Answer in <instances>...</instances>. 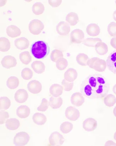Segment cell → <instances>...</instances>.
I'll use <instances>...</instances> for the list:
<instances>
[{
	"mask_svg": "<svg viewBox=\"0 0 116 146\" xmlns=\"http://www.w3.org/2000/svg\"><path fill=\"white\" fill-rule=\"evenodd\" d=\"M112 91L113 93L116 95V84L113 87Z\"/></svg>",
	"mask_w": 116,
	"mask_h": 146,
	"instance_id": "7dc6e473",
	"label": "cell"
},
{
	"mask_svg": "<svg viewBox=\"0 0 116 146\" xmlns=\"http://www.w3.org/2000/svg\"><path fill=\"white\" fill-rule=\"evenodd\" d=\"M32 11L36 15H42L45 10L44 5L40 2H37L33 4L32 6Z\"/></svg>",
	"mask_w": 116,
	"mask_h": 146,
	"instance_id": "f546056e",
	"label": "cell"
},
{
	"mask_svg": "<svg viewBox=\"0 0 116 146\" xmlns=\"http://www.w3.org/2000/svg\"><path fill=\"white\" fill-rule=\"evenodd\" d=\"M98 123L96 120L92 117H89L83 122V128L86 131H94L97 128Z\"/></svg>",
	"mask_w": 116,
	"mask_h": 146,
	"instance_id": "7c38bea8",
	"label": "cell"
},
{
	"mask_svg": "<svg viewBox=\"0 0 116 146\" xmlns=\"http://www.w3.org/2000/svg\"><path fill=\"white\" fill-rule=\"evenodd\" d=\"M9 117L8 112L2 110L0 111V124L3 125Z\"/></svg>",
	"mask_w": 116,
	"mask_h": 146,
	"instance_id": "7bdbcfd3",
	"label": "cell"
},
{
	"mask_svg": "<svg viewBox=\"0 0 116 146\" xmlns=\"http://www.w3.org/2000/svg\"><path fill=\"white\" fill-rule=\"evenodd\" d=\"M27 89L30 93L33 94H38L42 90V84L38 80H32L28 83Z\"/></svg>",
	"mask_w": 116,
	"mask_h": 146,
	"instance_id": "30bf717a",
	"label": "cell"
},
{
	"mask_svg": "<svg viewBox=\"0 0 116 146\" xmlns=\"http://www.w3.org/2000/svg\"><path fill=\"white\" fill-rule=\"evenodd\" d=\"M30 139L29 134L25 131H21L15 135L13 142L16 146H24L27 145Z\"/></svg>",
	"mask_w": 116,
	"mask_h": 146,
	"instance_id": "5b68a950",
	"label": "cell"
},
{
	"mask_svg": "<svg viewBox=\"0 0 116 146\" xmlns=\"http://www.w3.org/2000/svg\"><path fill=\"white\" fill-rule=\"evenodd\" d=\"M62 0H49L48 1L49 5L52 7L56 8L62 4Z\"/></svg>",
	"mask_w": 116,
	"mask_h": 146,
	"instance_id": "ee69618b",
	"label": "cell"
},
{
	"mask_svg": "<svg viewBox=\"0 0 116 146\" xmlns=\"http://www.w3.org/2000/svg\"><path fill=\"white\" fill-rule=\"evenodd\" d=\"M11 48V42L7 38H0V51L3 52H7Z\"/></svg>",
	"mask_w": 116,
	"mask_h": 146,
	"instance_id": "f1b7e54d",
	"label": "cell"
},
{
	"mask_svg": "<svg viewBox=\"0 0 116 146\" xmlns=\"http://www.w3.org/2000/svg\"><path fill=\"white\" fill-rule=\"evenodd\" d=\"M115 4H116V1H115Z\"/></svg>",
	"mask_w": 116,
	"mask_h": 146,
	"instance_id": "816d5d0a",
	"label": "cell"
},
{
	"mask_svg": "<svg viewBox=\"0 0 116 146\" xmlns=\"http://www.w3.org/2000/svg\"><path fill=\"white\" fill-rule=\"evenodd\" d=\"M63 91L62 86L57 84L51 85L49 89L50 94L53 97H59L63 93Z\"/></svg>",
	"mask_w": 116,
	"mask_h": 146,
	"instance_id": "7402d4cb",
	"label": "cell"
},
{
	"mask_svg": "<svg viewBox=\"0 0 116 146\" xmlns=\"http://www.w3.org/2000/svg\"><path fill=\"white\" fill-rule=\"evenodd\" d=\"M65 117L70 121H75L80 116V113L78 109L72 106L67 108L65 111Z\"/></svg>",
	"mask_w": 116,
	"mask_h": 146,
	"instance_id": "ba28073f",
	"label": "cell"
},
{
	"mask_svg": "<svg viewBox=\"0 0 116 146\" xmlns=\"http://www.w3.org/2000/svg\"><path fill=\"white\" fill-rule=\"evenodd\" d=\"M87 65L91 69L99 72L105 71L107 67L106 61L98 57L90 58L87 62Z\"/></svg>",
	"mask_w": 116,
	"mask_h": 146,
	"instance_id": "3957f363",
	"label": "cell"
},
{
	"mask_svg": "<svg viewBox=\"0 0 116 146\" xmlns=\"http://www.w3.org/2000/svg\"><path fill=\"white\" fill-rule=\"evenodd\" d=\"M15 45L17 49L22 50L27 49L29 45V40L25 37L16 39L15 40Z\"/></svg>",
	"mask_w": 116,
	"mask_h": 146,
	"instance_id": "e0dca14e",
	"label": "cell"
},
{
	"mask_svg": "<svg viewBox=\"0 0 116 146\" xmlns=\"http://www.w3.org/2000/svg\"><path fill=\"white\" fill-rule=\"evenodd\" d=\"M21 31L17 26L14 25L9 26L6 28V33L9 36L15 38L19 36L21 34Z\"/></svg>",
	"mask_w": 116,
	"mask_h": 146,
	"instance_id": "ac0fdd59",
	"label": "cell"
},
{
	"mask_svg": "<svg viewBox=\"0 0 116 146\" xmlns=\"http://www.w3.org/2000/svg\"><path fill=\"white\" fill-rule=\"evenodd\" d=\"M20 126V122L17 119L11 118L7 119L5 123V126L8 130H16L18 129Z\"/></svg>",
	"mask_w": 116,
	"mask_h": 146,
	"instance_id": "ffe728a7",
	"label": "cell"
},
{
	"mask_svg": "<svg viewBox=\"0 0 116 146\" xmlns=\"http://www.w3.org/2000/svg\"><path fill=\"white\" fill-rule=\"evenodd\" d=\"M29 97L27 90L21 89L17 90L15 94V100L18 103H23L27 101Z\"/></svg>",
	"mask_w": 116,
	"mask_h": 146,
	"instance_id": "5bb4252c",
	"label": "cell"
},
{
	"mask_svg": "<svg viewBox=\"0 0 116 146\" xmlns=\"http://www.w3.org/2000/svg\"><path fill=\"white\" fill-rule=\"evenodd\" d=\"M62 85L63 88V90L69 92L71 91L73 89L74 83L73 82H70L65 80L63 79L62 82Z\"/></svg>",
	"mask_w": 116,
	"mask_h": 146,
	"instance_id": "60d3db41",
	"label": "cell"
},
{
	"mask_svg": "<svg viewBox=\"0 0 116 146\" xmlns=\"http://www.w3.org/2000/svg\"><path fill=\"white\" fill-rule=\"evenodd\" d=\"M32 54L38 59L45 58L49 54L50 48L49 44L42 41H38L34 42L31 49Z\"/></svg>",
	"mask_w": 116,
	"mask_h": 146,
	"instance_id": "7a4b0ae2",
	"label": "cell"
},
{
	"mask_svg": "<svg viewBox=\"0 0 116 146\" xmlns=\"http://www.w3.org/2000/svg\"><path fill=\"white\" fill-rule=\"evenodd\" d=\"M110 89L108 80L103 75L95 74L89 75L81 84V92L89 99H101L105 96Z\"/></svg>",
	"mask_w": 116,
	"mask_h": 146,
	"instance_id": "6da1fadb",
	"label": "cell"
},
{
	"mask_svg": "<svg viewBox=\"0 0 116 146\" xmlns=\"http://www.w3.org/2000/svg\"><path fill=\"white\" fill-rule=\"evenodd\" d=\"M49 102L45 98H43L41 101V104L37 108V110L41 112L46 111L49 108Z\"/></svg>",
	"mask_w": 116,
	"mask_h": 146,
	"instance_id": "ab89813d",
	"label": "cell"
},
{
	"mask_svg": "<svg viewBox=\"0 0 116 146\" xmlns=\"http://www.w3.org/2000/svg\"><path fill=\"white\" fill-rule=\"evenodd\" d=\"M113 137L115 140L116 141V131L115 133L114 134Z\"/></svg>",
	"mask_w": 116,
	"mask_h": 146,
	"instance_id": "f907efd6",
	"label": "cell"
},
{
	"mask_svg": "<svg viewBox=\"0 0 116 146\" xmlns=\"http://www.w3.org/2000/svg\"><path fill=\"white\" fill-rule=\"evenodd\" d=\"M86 32L88 35L94 37L99 35L100 33L101 29L97 24L93 23L87 26Z\"/></svg>",
	"mask_w": 116,
	"mask_h": 146,
	"instance_id": "2e32d148",
	"label": "cell"
},
{
	"mask_svg": "<svg viewBox=\"0 0 116 146\" xmlns=\"http://www.w3.org/2000/svg\"><path fill=\"white\" fill-rule=\"evenodd\" d=\"M105 146H116V143L113 142L112 140H108L105 143Z\"/></svg>",
	"mask_w": 116,
	"mask_h": 146,
	"instance_id": "bcb514c9",
	"label": "cell"
},
{
	"mask_svg": "<svg viewBox=\"0 0 116 146\" xmlns=\"http://www.w3.org/2000/svg\"><path fill=\"white\" fill-rule=\"evenodd\" d=\"M65 20L70 25L74 26L76 25L79 21V17L76 13L71 12L67 15Z\"/></svg>",
	"mask_w": 116,
	"mask_h": 146,
	"instance_id": "4316f807",
	"label": "cell"
},
{
	"mask_svg": "<svg viewBox=\"0 0 116 146\" xmlns=\"http://www.w3.org/2000/svg\"><path fill=\"white\" fill-rule=\"evenodd\" d=\"M85 38V33L83 30L79 29H74L70 35L71 43L80 44L83 42Z\"/></svg>",
	"mask_w": 116,
	"mask_h": 146,
	"instance_id": "52a82bcc",
	"label": "cell"
},
{
	"mask_svg": "<svg viewBox=\"0 0 116 146\" xmlns=\"http://www.w3.org/2000/svg\"><path fill=\"white\" fill-rule=\"evenodd\" d=\"M63 104V100L61 97H51L49 100V104L53 109H58L61 108Z\"/></svg>",
	"mask_w": 116,
	"mask_h": 146,
	"instance_id": "d4e9b609",
	"label": "cell"
},
{
	"mask_svg": "<svg viewBox=\"0 0 116 146\" xmlns=\"http://www.w3.org/2000/svg\"><path fill=\"white\" fill-rule=\"evenodd\" d=\"M89 58L87 54L83 53H79L77 54L76 57V60L77 64L82 66H87V62L89 59Z\"/></svg>",
	"mask_w": 116,
	"mask_h": 146,
	"instance_id": "1f68e13d",
	"label": "cell"
},
{
	"mask_svg": "<svg viewBox=\"0 0 116 146\" xmlns=\"http://www.w3.org/2000/svg\"><path fill=\"white\" fill-rule=\"evenodd\" d=\"M10 100L7 97H2L0 98V109L3 110H6L10 107Z\"/></svg>",
	"mask_w": 116,
	"mask_h": 146,
	"instance_id": "e575fe53",
	"label": "cell"
},
{
	"mask_svg": "<svg viewBox=\"0 0 116 146\" xmlns=\"http://www.w3.org/2000/svg\"><path fill=\"white\" fill-rule=\"evenodd\" d=\"M19 84V79L16 76H11L7 79L6 82L7 86L11 90L16 89L18 87Z\"/></svg>",
	"mask_w": 116,
	"mask_h": 146,
	"instance_id": "83f0119b",
	"label": "cell"
},
{
	"mask_svg": "<svg viewBox=\"0 0 116 146\" xmlns=\"http://www.w3.org/2000/svg\"><path fill=\"white\" fill-rule=\"evenodd\" d=\"M57 32L60 35L65 36L69 33L71 28L69 24L65 21H61L56 27Z\"/></svg>",
	"mask_w": 116,
	"mask_h": 146,
	"instance_id": "4fadbf2b",
	"label": "cell"
},
{
	"mask_svg": "<svg viewBox=\"0 0 116 146\" xmlns=\"http://www.w3.org/2000/svg\"><path fill=\"white\" fill-rule=\"evenodd\" d=\"M33 75V73L31 70L28 67H25L21 72V76L25 80H29L31 79Z\"/></svg>",
	"mask_w": 116,
	"mask_h": 146,
	"instance_id": "74e56055",
	"label": "cell"
},
{
	"mask_svg": "<svg viewBox=\"0 0 116 146\" xmlns=\"http://www.w3.org/2000/svg\"><path fill=\"white\" fill-rule=\"evenodd\" d=\"M56 63V66L57 68L59 70L61 71L66 69L68 65V62L67 60L63 57L58 60Z\"/></svg>",
	"mask_w": 116,
	"mask_h": 146,
	"instance_id": "f35d334b",
	"label": "cell"
},
{
	"mask_svg": "<svg viewBox=\"0 0 116 146\" xmlns=\"http://www.w3.org/2000/svg\"><path fill=\"white\" fill-rule=\"evenodd\" d=\"M71 101L73 105L76 107H80L84 104L85 100L81 93L76 92L72 94L71 98Z\"/></svg>",
	"mask_w": 116,
	"mask_h": 146,
	"instance_id": "9a60e30c",
	"label": "cell"
},
{
	"mask_svg": "<svg viewBox=\"0 0 116 146\" xmlns=\"http://www.w3.org/2000/svg\"><path fill=\"white\" fill-rule=\"evenodd\" d=\"M101 41H102L99 38H88L84 40L83 43L86 46L95 47L96 44L98 42H101Z\"/></svg>",
	"mask_w": 116,
	"mask_h": 146,
	"instance_id": "836d02e7",
	"label": "cell"
},
{
	"mask_svg": "<svg viewBox=\"0 0 116 146\" xmlns=\"http://www.w3.org/2000/svg\"><path fill=\"white\" fill-rule=\"evenodd\" d=\"M60 130L63 134H67L71 131L73 128L72 123L68 121L64 122L60 126Z\"/></svg>",
	"mask_w": 116,
	"mask_h": 146,
	"instance_id": "d590c367",
	"label": "cell"
},
{
	"mask_svg": "<svg viewBox=\"0 0 116 146\" xmlns=\"http://www.w3.org/2000/svg\"><path fill=\"white\" fill-rule=\"evenodd\" d=\"M113 113L114 115L116 117V106L113 109Z\"/></svg>",
	"mask_w": 116,
	"mask_h": 146,
	"instance_id": "681fc988",
	"label": "cell"
},
{
	"mask_svg": "<svg viewBox=\"0 0 116 146\" xmlns=\"http://www.w3.org/2000/svg\"><path fill=\"white\" fill-rule=\"evenodd\" d=\"M1 64L4 68L9 69L16 66L17 62L15 57L8 55L3 58Z\"/></svg>",
	"mask_w": 116,
	"mask_h": 146,
	"instance_id": "8fae6325",
	"label": "cell"
},
{
	"mask_svg": "<svg viewBox=\"0 0 116 146\" xmlns=\"http://www.w3.org/2000/svg\"><path fill=\"white\" fill-rule=\"evenodd\" d=\"M32 119L34 123L39 126L44 125L47 121L45 115L42 113H35L33 116Z\"/></svg>",
	"mask_w": 116,
	"mask_h": 146,
	"instance_id": "603a6c76",
	"label": "cell"
},
{
	"mask_svg": "<svg viewBox=\"0 0 116 146\" xmlns=\"http://www.w3.org/2000/svg\"><path fill=\"white\" fill-rule=\"evenodd\" d=\"M63 53L62 51L60 50L55 49L51 52L50 55V58L52 61L56 62L58 60L63 58Z\"/></svg>",
	"mask_w": 116,
	"mask_h": 146,
	"instance_id": "8d00e7d4",
	"label": "cell"
},
{
	"mask_svg": "<svg viewBox=\"0 0 116 146\" xmlns=\"http://www.w3.org/2000/svg\"><path fill=\"white\" fill-rule=\"evenodd\" d=\"M44 25L41 21L38 19L31 20L29 23L28 29L29 32L33 35H39L42 32Z\"/></svg>",
	"mask_w": 116,
	"mask_h": 146,
	"instance_id": "277c9868",
	"label": "cell"
},
{
	"mask_svg": "<svg viewBox=\"0 0 116 146\" xmlns=\"http://www.w3.org/2000/svg\"><path fill=\"white\" fill-rule=\"evenodd\" d=\"M19 58L21 62L25 65H28L31 61V55L28 51H25L20 53Z\"/></svg>",
	"mask_w": 116,
	"mask_h": 146,
	"instance_id": "4dcf8cb0",
	"label": "cell"
},
{
	"mask_svg": "<svg viewBox=\"0 0 116 146\" xmlns=\"http://www.w3.org/2000/svg\"><path fill=\"white\" fill-rule=\"evenodd\" d=\"M96 53L99 55H104L108 53V45L103 41L98 42L95 47Z\"/></svg>",
	"mask_w": 116,
	"mask_h": 146,
	"instance_id": "484cf974",
	"label": "cell"
},
{
	"mask_svg": "<svg viewBox=\"0 0 116 146\" xmlns=\"http://www.w3.org/2000/svg\"><path fill=\"white\" fill-rule=\"evenodd\" d=\"M30 114V110L27 106L21 105L17 108L16 114L19 118L25 119L28 117Z\"/></svg>",
	"mask_w": 116,
	"mask_h": 146,
	"instance_id": "d6986e66",
	"label": "cell"
},
{
	"mask_svg": "<svg viewBox=\"0 0 116 146\" xmlns=\"http://www.w3.org/2000/svg\"><path fill=\"white\" fill-rule=\"evenodd\" d=\"M31 67L33 70L38 74L43 73L45 70V64L41 61H35L32 63Z\"/></svg>",
	"mask_w": 116,
	"mask_h": 146,
	"instance_id": "cb8c5ba5",
	"label": "cell"
},
{
	"mask_svg": "<svg viewBox=\"0 0 116 146\" xmlns=\"http://www.w3.org/2000/svg\"><path fill=\"white\" fill-rule=\"evenodd\" d=\"M113 18L114 20L116 21V10L113 13Z\"/></svg>",
	"mask_w": 116,
	"mask_h": 146,
	"instance_id": "c3c4849f",
	"label": "cell"
},
{
	"mask_svg": "<svg viewBox=\"0 0 116 146\" xmlns=\"http://www.w3.org/2000/svg\"><path fill=\"white\" fill-rule=\"evenodd\" d=\"M78 74L76 70L69 68L66 71L64 74V78L70 82H74L77 78Z\"/></svg>",
	"mask_w": 116,
	"mask_h": 146,
	"instance_id": "44dd1931",
	"label": "cell"
},
{
	"mask_svg": "<svg viewBox=\"0 0 116 146\" xmlns=\"http://www.w3.org/2000/svg\"><path fill=\"white\" fill-rule=\"evenodd\" d=\"M106 62L108 69L116 75V50L113 51L109 54Z\"/></svg>",
	"mask_w": 116,
	"mask_h": 146,
	"instance_id": "9c48e42d",
	"label": "cell"
},
{
	"mask_svg": "<svg viewBox=\"0 0 116 146\" xmlns=\"http://www.w3.org/2000/svg\"><path fill=\"white\" fill-rule=\"evenodd\" d=\"M108 32L111 37L116 36V23L112 22L108 26Z\"/></svg>",
	"mask_w": 116,
	"mask_h": 146,
	"instance_id": "b9f144b4",
	"label": "cell"
},
{
	"mask_svg": "<svg viewBox=\"0 0 116 146\" xmlns=\"http://www.w3.org/2000/svg\"><path fill=\"white\" fill-rule=\"evenodd\" d=\"M110 45L111 47L116 49V36H115L111 39Z\"/></svg>",
	"mask_w": 116,
	"mask_h": 146,
	"instance_id": "f6af8a7d",
	"label": "cell"
},
{
	"mask_svg": "<svg viewBox=\"0 0 116 146\" xmlns=\"http://www.w3.org/2000/svg\"><path fill=\"white\" fill-rule=\"evenodd\" d=\"M103 102L106 106L111 107L116 103V98L112 94L107 95L104 98Z\"/></svg>",
	"mask_w": 116,
	"mask_h": 146,
	"instance_id": "d6a6232c",
	"label": "cell"
},
{
	"mask_svg": "<svg viewBox=\"0 0 116 146\" xmlns=\"http://www.w3.org/2000/svg\"><path fill=\"white\" fill-rule=\"evenodd\" d=\"M65 138L58 131H54L49 138V144L53 146H62L65 142Z\"/></svg>",
	"mask_w": 116,
	"mask_h": 146,
	"instance_id": "8992f818",
	"label": "cell"
}]
</instances>
